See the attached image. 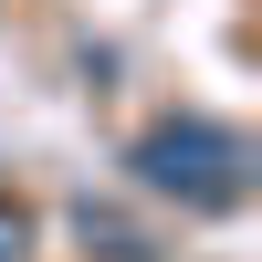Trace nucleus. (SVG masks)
<instances>
[{"label": "nucleus", "mask_w": 262, "mask_h": 262, "mask_svg": "<svg viewBox=\"0 0 262 262\" xmlns=\"http://www.w3.org/2000/svg\"><path fill=\"white\" fill-rule=\"evenodd\" d=\"M126 168H137L147 200H179V210H242V200H252V147L231 137V126H210V116L147 126Z\"/></svg>", "instance_id": "obj_1"}, {"label": "nucleus", "mask_w": 262, "mask_h": 262, "mask_svg": "<svg viewBox=\"0 0 262 262\" xmlns=\"http://www.w3.org/2000/svg\"><path fill=\"white\" fill-rule=\"evenodd\" d=\"M21 242H32V231H21V210H11V221H0V262H21Z\"/></svg>", "instance_id": "obj_2"}]
</instances>
